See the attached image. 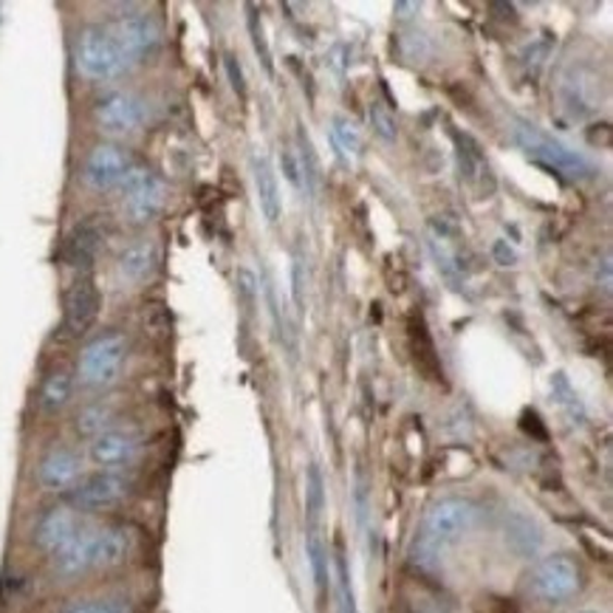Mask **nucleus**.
<instances>
[{
	"instance_id": "1",
	"label": "nucleus",
	"mask_w": 613,
	"mask_h": 613,
	"mask_svg": "<svg viewBox=\"0 0 613 613\" xmlns=\"http://www.w3.org/2000/svg\"><path fill=\"white\" fill-rule=\"evenodd\" d=\"M131 535L117 526H83L69 543L54 554V568L63 577H79L94 568H113L131 554Z\"/></svg>"
},
{
	"instance_id": "2",
	"label": "nucleus",
	"mask_w": 613,
	"mask_h": 613,
	"mask_svg": "<svg viewBox=\"0 0 613 613\" xmlns=\"http://www.w3.org/2000/svg\"><path fill=\"white\" fill-rule=\"evenodd\" d=\"M478 506L469 498H441L427 510L421 523V551L427 557H436L444 545H453L469 535L478 523Z\"/></svg>"
},
{
	"instance_id": "3",
	"label": "nucleus",
	"mask_w": 613,
	"mask_h": 613,
	"mask_svg": "<svg viewBox=\"0 0 613 613\" xmlns=\"http://www.w3.org/2000/svg\"><path fill=\"white\" fill-rule=\"evenodd\" d=\"M512 139L517 142V147H520L529 159L540 161V164H545L549 170H557V173L572 175V179L591 175V164H588L586 156H579L577 150L565 147L563 142H557L554 136L543 133L537 125L526 122V119H515Z\"/></svg>"
},
{
	"instance_id": "4",
	"label": "nucleus",
	"mask_w": 613,
	"mask_h": 613,
	"mask_svg": "<svg viewBox=\"0 0 613 613\" xmlns=\"http://www.w3.org/2000/svg\"><path fill=\"white\" fill-rule=\"evenodd\" d=\"M74 60H77V69L83 77L97 79H117L122 77L127 69H131V60L122 51L117 40H113L111 28H85L77 40V49H74Z\"/></svg>"
},
{
	"instance_id": "5",
	"label": "nucleus",
	"mask_w": 613,
	"mask_h": 613,
	"mask_svg": "<svg viewBox=\"0 0 613 613\" xmlns=\"http://www.w3.org/2000/svg\"><path fill=\"white\" fill-rule=\"evenodd\" d=\"M583 574L568 554H551L540 560L529 574V593L540 605H563L579 591Z\"/></svg>"
},
{
	"instance_id": "6",
	"label": "nucleus",
	"mask_w": 613,
	"mask_h": 613,
	"mask_svg": "<svg viewBox=\"0 0 613 613\" xmlns=\"http://www.w3.org/2000/svg\"><path fill=\"white\" fill-rule=\"evenodd\" d=\"M127 342L122 334H102L94 342H88L79 356V379L88 388H105L119 377V370L125 365Z\"/></svg>"
},
{
	"instance_id": "7",
	"label": "nucleus",
	"mask_w": 613,
	"mask_h": 613,
	"mask_svg": "<svg viewBox=\"0 0 613 613\" xmlns=\"http://www.w3.org/2000/svg\"><path fill=\"white\" fill-rule=\"evenodd\" d=\"M164 207V184L156 173L145 168H136L127 173L122 182V209L133 223L154 221Z\"/></svg>"
},
{
	"instance_id": "8",
	"label": "nucleus",
	"mask_w": 613,
	"mask_h": 613,
	"mask_svg": "<svg viewBox=\"0 0 613 613\" xmlns=\"http://www.w3.org/2000/svg\"><path fill=\"white\" fill-rule=\"evenodd\" d=\"M94 117H97L99 131L108 136H131L145 125L147 105L133 91H111L99 99Z\"/></svg>"
},
{
	"instance_id": "9",
	"label": "nucleus",
	"mask_w": 613,
	"mask_h": 613,
	"mask_svg": "<svg viewBox=\"0 0 613 613\" xmlns=\"http://www.w3.org/2000/svg\"><path fill=\"white\" fill-rule=\"evenodd\" d=\"M127 492H131V483L122 473H105L88 475L77 487L71 489V510H83V512H99V510H111L119 501H125Z\"/></svg>"
},
{
	"instance_id": "10",
	"label": "nucleus",
	"mask_w": 613,
	"mask_h": 613,
	"mask_svg": "<svg viewBox=\"0 0 613 613\" xmlns=\"http://www.w3.org/2000/svg\"><path fill=\"white\" fill-rule=\"evenodd\" d=\"M99 311H102V294L94 278H79L74 286L65 292L63 303V328L69 336H85L97 326Z\"/></svg>"
},
{
	"instance_id": "11",
	"label": "nucleus",
	"mask_w": 613,
	"mask_h": 613,
	"mask_svg": "<svg viewBox=\"0 0 613 613\" xmlns=\"http://www.w3.org/2000/svg\"><path fill=\"white\" fill-rule=\"evenodd\" d=\"M133 170V161L127 156V150L117 145H99L94 147L88 159H85V168H83V179L85 184L91 189H113V187H122V182L127 179V173Z\"/></svg>"
},
{
	"instance_id": "12",
	"label": "nucleus",
	"mask_w": 613,
	"mask_h": 613,
	"mask_svg": "<svg viewBox=\"0 0 613 613\" xmlns=\"http://www.w3.org/2000/svg\"><path fill=\"white\" fill-rule=\"evenodd\" d=\"M111 35L122 46L131 63L145 60L161 46V28L150 14H127V17L113 23Z\"/></svg>"
},
{
	"instance_id": "13",
	"label": "nucleus",
	"mask_w": 613,
	"mask_h": 613,
	"mask_svg": "<svg viewBox=\"0 0 613 613\" xmlns=\"http://www.w3.org/2000/svg\"><path fill=\"white\" fill-rule=\"evenodd\" d=\"M142 453V441L131 430H105L102 436L91 441V461L97 467L117 473L119 467H127L136 455Z\"/></svg>"
},
{
	"instance_id": "14",
	"label": "nucleus",
	"mask_w": 613,
	"mask_h": 613,
	"mask_svg": "<svg viewBox=\"0 0 613 613\" xmlns=\"http://www.w3.org/2000/svg\"><path fill=\"white\" fill-rule=\"evenodd\" d=\"M37 481L49 492H65L83 481V458L71 450H54L40 461Z\"/></svg>"
},
{
	"instance_id": "15",
	"label": "nucleus",
	"mask_w": 613,
	"mask_h": 613,
	"mask_svg": "<svg viewBox=\"0 0 613 613\" xmlns=\"http://www.w3.org/2000/svg\"><path fill=\"white\" fill-rule=\"evenodd\" d=\"M79 529H83V523H79L77 510H71V506H54V510H49L37 520L35 543L40 545L42 551L57 554Z\"/></svg>"
},
{
	"instance_id": "16",
	"label": "nucleus",
	"mask_w": 613,
	"mask_h": 613,
	"mask_svg": "<svg viewBox=\"0 0 613 613\" xmlns=\"http://www.w3.org/2000/svg\"><path fill=\"white\" fill-rule=\"evenodd\" d=\"M252 173H255V189H258V207L269 223H278L283 216V196H280L278 175L266 156L252 159Z\"/></svg>"
},
{
	"instance_id": "17",
	"label": "nucleus",
	"mask_w": 613,
	"mask_h": 613,
	"mask_svg": "<svg viewBox=\"0 0 613 613\" xmlns=\"http://www.w3.org/2000/svg\"><path fill=\"white\" fill-rule=\"evenodd\" d=\"M99 249H102V230L97 221H83L71 230L69 241H65V260L74 269H88L97 260Z\"/></svg>"
},
{
	"instance_id": "18",
	"label": "nucleus",
	"mask_w": 613,
	"mask_h": 613,
	"mask_svg": "<svg viewBox=\"0 0 613 613\" xmlns=\"http://www.w3.org/2000/svg\"><path fill=\"white\" fill-rule=\"evenodd\" d=\"M156 269V246L150 241H139V244L127 246L119 258V278L125 283H142L150 278Z\"/></svg>"
},
{
	"instance_id": "19",
	"label": "nucleus",
	"mask_w": 613,
	"mask_h": 613,
	"mask_svg": "<svg viewBox=\"0 0 613 613\" xmlns=\"http://www.w3.org/2000/svg\"><path fill=\"white\" fill-rule=\"evenodd\" d=\"M455 142H458V164H461V175L467 179L469 184H483L489 179V164L487 159H483L481 147H478V142L473 139V136H461V133H455Z\"/></svg>"
},
{
	"instance_id": "20",
	"label": "nucleus",
	"mask_w": 613,
	"mask_h": 613,
	"mask_svg": "<svg viewBox=\"0 0 613 613\" xmlns=\"http://www.w3.org/2000/svg\"><path fill=\"white\" fill-rule=\"evenodd\" d=\"M551 399L557 402L560 410L572 418V421H583V418H586V407H583L577 391H574L565 373H554V377H551Z\"/></svg>"
},
{
	"instance_id": "21",
	"label": "nucleus",
	"mask_w": 613,
	"mask_h": 613,
	"mask_svg": "<svg viewBox=\"0 0 613 613\" xmlns=\"http://www.w3.org/2000/svg\"><path fill=\"white\" fill-rule=\"evenodd\" d=\"M331 139H334V145L340 154H345V156L363 154V133H359V127H356L354 119H348V117L331 119Z\"/></svg>"
},
{
	"instance_id": "22",
	"label": "nucleus",
	"mask_w": 613,
	"mask_h": 613,
	"mask_svg": "<svg viewBox=\"0 0 613 613\" xmlns=\"http://www.w3.org/2000/svg\"><path fill=\"white\" fill-rule=\"evenodd\" d=\"M71 388H74V382H71L69 370H54V373L42 382V393H40L42 407L51 413L65 407V402L71 399Z\"/></svg>"
},
{
	"instance_id": "23",
	"label": "nucleus",
	"mask_w": 613,
	"mask_h": 613,
	"mask_svg": "<svg viewBox=\"0 0 613 613\" xmlns=\"http://www.w3.org/2000/svg\"><path fill=\"white\" fill-rule=\"evenodd\" d=\"M506 535H510V543L515 545L520 554H531V551H537V545H540V529H537L529 517L523 515L512 517V523L506 526Z\"/></svg>"
},
{
	"instance_id": "24",
	"label": "nucleus",
	"mask_w": 613,
	"mask_h": 613,
	"mask_svg": "<svg viewBox=\"0 0 613 613\" xmlns=\"http://www.w3.org/2000/svg\"><path fill=\"white\" fill-rule=\"evenodd\" d=\"M306 554L308 563H311V574H314V586H317V593L326 597L328 583H331V574H328V551L326 545L320 543V537L311 535L306 543Z\"/></svg>"
},
{
	"instance_id": "25",
	"label": "nucleus",
	"mask_w": 613,
	"mask_h": 613,
	"mask_svg": "<svg viewBox=\"0 0 613 613\" xmlns=\"http://www.w3.org/2000/svg\"><path fill=\"white\" fill-rule=\"evenodd\" d=\"M368 119H370V127L377 133L382 142H396L399 139V125H396V117L391 113V108L379 99L368 105Z\"/></svg>"
},
{
	"instance_id": "26",
	"label": "nucleus",
	"mask_w": 613,
	"mask_h": 613,
	"mask_svg": "<svg viewBox=\"0 0 613 613\" xmlns=\"http://www.w3.org/2000/svg\"><path fill=\"white\" fill-rule=\"evenodd\" d=\"M111 418L113 413L105 405L85 407V410L77 416V432L79 436H91V439H97V436H102V432L111 427Z\"/></svg>"
},
{
	"instance_id": "27",
	"label": "nucleus",
	"mask_w": 613,
	"mask_h": 613,
	"mask_svg": "<svg viewBox=\"0 0 613 613\" xmlns=\"http://www.w3.org/2000/svg\"><path fill=\"white\" fill-rule=\"evenodd\" d=\"M326 506V483H322V473L317 464L308 467V478H306V510L311 520H317Z\"/></svg>"
},
{
	"instance_id": "28",
	"label": "nucleus",
	"mask_w": 613,
	"mask_h": 613,
	"mask_svg": "<svg viewBox=\"0 0 613 613\" xmlns=\"http://www.w3.org/2000/svg\"><path fill=\"white\" fill-rule=\"evenodd\" d=\"M336 586H340L342 613H359V611H356V600H354V586H351L348 560L342 557V551H340V554H336Z\"/></svg>"
},
{
	"instance_id": "29",
	"label": "nucleus",
	"mask_w": 613,
	"mask_h": 613,
	"mask_svg": "<svg viewBox=\"0 0 613 613\" xmlns=\"http://www.w3.org/2000/svg\"><path fill=\"white\" fill-rule=\"evenodd\" d=\"M249 32H252V42H255V51L260 54V63L266 65V71L272 74V54H269V46H266V37H263V23L258 21V14L255 9H249Z\"/></svg>"
},
{
	"instance_id": "30",
	"label": "nucleus",
	"mask_w": 613,
	"mask_h": 613,
	"mask_svg": "<svg viewBox=\"0 0 613 613\" xmlns=\"http://www.w3.org/2000/svg\"><path fill=\"white\" fill-rule=\"evenodd\" d=\"M65 613H131V608L117 600H88L79 602V605H71Z\"/></svg>"
},
{
	"instance_id": "31",
	"label": "nucleus",
	"mask_w": 613,
	"mask_h": 613,
	"mask_svg": "<svg viewBox=\"0 0 613 613\" xmlns=\"http://www.w3.org/2000/svg\"><path fill=\"white\" fill-rule=\"evenodd\" d=\"M280 161H283V173H286L289 182L294 184V187L301 189L303 187V168H301V159L292 154V150H283V156H280Z\"/></svg>"
},
{
	"instance_id": "32",
	"label": "nucleus",
	"mask_w": 613,
	"mask_h": 613,
	"mask_svg": "<svg viewBox=\"0 0 613 613\" xmlns=\"http://www.w3.org/2000/svg\"><path fill=\"white\" fill-rule=\"evenodd\" d=\"M223 65H226V74H230L232 91H235L237 97H246V83H244V71H241V63H237L235 57H226Z\"/></svg>"
},
{
	"instance_id": "33",
	"label": "nucleus",
	"mask_w": 613,
	"mask_h": 613,
	"mask_svg": "<svg viewBox=\"0 0 613 613\" xmlns=\"http://www.w3.org/2000/svg\"><path fill=\"white\" fill-rule=\"evenodd\" d=\"M292 280H294V303H297V308H303L306 306V294H303V260H294Z\"/></svg>"
},
{
	"instance_id": "34",
	"label": "nucleus",
	"mask_w": 613,
	"mask_h": 613,
	"mask_svg": "<svg viewBox=\"0 0 613 613\" xmlns=\"http://www.w3.org/2000/svg\"><path fill=\"white\" fill-rule=\"evenodd\" d=\"M495 255L503 260V266H512V263H515V255H512V252L503 249V244L495 246Z\"/></svg>"
},
{
	"instance_id": "35",
	"label": "nucleus",
	"mask_w": 613,
	"mask_h": 613,
	"mask_svg": "<svg viewBox=\"0 0 613 613\" xmlns=\"http://www.w3.org/2000/svg\"><path fill=\"white\" fill-rule=\"evenodd\" d=\"M579 613H597V611H579Z\"/></svg>"
}]
</instances>
